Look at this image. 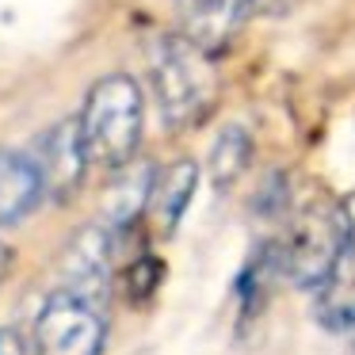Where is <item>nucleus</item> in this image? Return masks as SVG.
<instances>
[{"label":"nucleus","mask_w":355,"mask_h":355,"mask_svg":"<svg viewBox=\"0 0 355 355\" xmlns=\"http://www.w3.org/2000/svg\"><path fill=\"white\" fill-rule=\"evenodd\" d=\"M149 88L168 130L199 126L218 100L214 58L184 39L180 31H161L149 39Z\"/></svg>","instance_id":"f257e3e1"},{"label":"nucleus","mask_w":355,"mask_h":355,"mask_svg":"<svg viewBox=\"0 0 355 355\" xmlns=\"http://www.w3.org/2000/svg\"><path fill=\"white\" fill-rule=\"evenodd\" d=\"M80 138L92 157V164L123 168L134 161L146 130V96L130 73H107L85 96V107L77 115Z\"/></svg>","instance_id":"f03ea898"},{"label":"nucleus","mask_w":355,"mask_h":355,"mask_svg":"<svg viewBox=\"0 0 355 355\" xmlns=\"http://www.w3.org/2000/svg\"><path fill=\"white\" fill-rule=\"evenodd\" d=\"M352 245V222L329 199H317L298 210L286 241L279 245L283 256V275L298 291H324L340 275V263Z\"/></svg>","instance_id":"7ed1b4c3"},{"label":"nucleus","mask_w":355,"mask_h":355,"mask_svg":"<svg viewBox=\"0 0 355 355\" xmlns=\"http://www.w3.org/2000/svg\"><path fill=\"white\" fill-rule=\"evenodd\" d=\"M31 344L35 355H103L107 306L58 286L35 317Z\"/></svg>","instance_id":"20e7f679"},{"label":"nucleus","mask_w":355,"mask_h":355,"mask_svg":"<svg viewBox=\"0 0 355 355\" xmlns=\"http://www.w3.org/2000/svg\"><path fill=\"white\" fill-rule=\"evenodd\" d=\"M176 24L191 46L202 54H222L256 16L279 8V0H172Z\"/></svg>","instance_id":"39448f33"},{"label":"nucleus","mask_w":355,"mask_h":355,"mask_svg":"<svg viewBox=\"0 0 355 355\" xmlns=\"http://www.w3.org/2000/svg\"><path fill=\"white\" fill-rule=\"evenodd\" d=\"M27 157H31L35 168H39L46 195L58 202H69L73 195L85 187V176H88V168H92V157H88V149H85L77 119H62V123L46 126V130L35 138V149Z\"/></svg>","instance_id":"423d86ee"},{"label":"nucleus","mask_w":355,"mask_h":355,"mask_svg":"<svg viewBox=\"0 0 355 355\" xmlns=\"http://www.w3.org/2000/svg\"><path fill=\"white\" fill-rule=\"evenodd\" d=\"M111 263H115V237L103 225H88L73 237L69 252L62 263V283L65 291H77L85 298H96L107 306L111 294Z\"/></svg>","instance_id":"0eeeda50"},{"label":"nucleus","mask_w":355,"mask_h":355,"mask_svg":"<svg viewBox=\"0 0 355 355\" xmlns=\"http://www.w3.org/2000/svg\"><path fill=\"white\" fill-rule=\"evenodd\" d=\"M157 176H161V172L149 161H130V164L119 168L115 180H111L107 195H103V222L100 225L115 241H123L126 233L146 218L149 202H153V191H157Z\"/></svg>","instance_id":"6e6552de"},{"label":"nucleus","mask_w":355,"mask_h":355,"mask_svg":"<svg viewBox=\"0 0 355 355\" xmlns=\"http://www.w3.org/2000/svg\"><path fill=\"white\" fill-rule=\"evenodd\" d=\"M46 187L35 161L19 149H0V225H16L42 202Z\"/></svg>","instance_id":"1a4fd4ad"},{"label":"nucleus","mask_w":355,"mask_h":355,"mask_svg":"<svg viewBox=\"0 0 355 355\" xmlns=\"http://www.w3.org/2000/svg\"><path fill=\"white\" fill-rule=\"evenodd\" d=\"M195 191H199V164L191 157L168 164V168L157 176V191H153V207L157 218H161V230L164 233H176L180 222H184L187 207H191Z\"/></svg>","instance_id":"9d476101"},{"label":"nucleus","mask_w":355,"mask_h":355,"mask_svg":"<svg viewBox=\"0 0 355 355\" xmlns=\"http://www.w3.org/2000/svg\"><path fill=\"white\" fill-rule=\"evenodd\" d=\"M252 134H248L245 123H225L222 130L214 134V146H210V184L218 187V191H230L233 184H237L241 176L248 172V164H252Z\"/></svg>","instance_id":"9b49d317"},{"label":"nucleus","mask_w":355,"mask_h":355,"mask_svg":"<svg viewBox=\"0 0 355 355\" xmlns=\"http://www.w3.org/2000/svg\"><path fill=\"white\" fill-rule=\"evenodd\" d=\"M317 321L329 332L355 336V283L332 279L324 291H317Z\"/></svg>","instance_id":"f8f14e48"},{"label":"nucleus","mask_w":355,"mask_h":355,"mask_svg":"<svg viewBox=\"0 0 355 355\" xmlns=\"http://www.w3.org/2000/svg\"><path fill=\"white\" fill-rule=\"evenodd\" d=\"M157 283H161V260H153V256H138V260L126 263L123 275H119V286H123L126 302H134V306L153 298Z\"/></svg>","instance_id":"ddd939ff"},{"label":"nucleus","mask_w":355,"mask_h":355,"mask_svg":"<svg viewBox=\"0 0 355 355\" xmlns=\"http://www.w3.org/2000/svg\"><path fill=\"white\" fill-rule=\"evenodd\" d=\"M0 355H27V340L16 329H0Z\"/></svg>","instance_id":"4468645a"},{"label":"nucleus","mask_w":355,"mask_h":355,"mask_svg":"<svg viewBox=\"0 0 355 355\" xmlns=\"http://www.w3.org/2000/svg\"><path fill=\"white\" fill-rule=\"evenodd\" d=\"M8 268H12V248L0 241V283H4V275H8Z\"/></svg>","instance_id":"2eb2a0df"}]
</instances>
